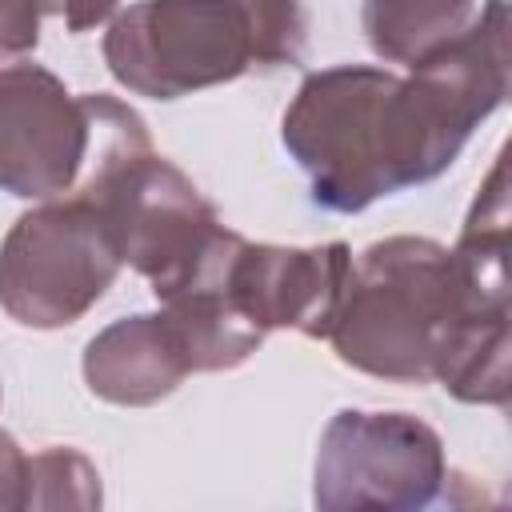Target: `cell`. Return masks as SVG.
<instances>
[{"label": "cell", "mask_w": 512, "mask_h": 512, "mask_svg": "<svg viewBox=\"0 0 512 512\" xmlns=\"http://www.w3.org/2000/svg\"><path fill=\"white\" fill-rule=\"evenodd\" d=\"M24 464L28 456L20 452V444L0 428V512L24 508Z\"/></svg>", "instance_id": "obj_15"}, {"label": "cell", "mask_w": 512, "mask_h": 512, "mask_svg": "<svg viewBox=\"0 0 512 512\" xmlns=\"http://www.w3.org/2000/svg\"><path fill=\"white\" fill-rule=\"evenodd\" d=\"M396 88L400 76L376 64H332L300 80L280 140L308 172L320 208L364 212L380 196L404 192Z\"/></svg>", "instance_id": "obj_2"}, {"label": "cell", "mask_w": 512, "mask_h": 512, "mask_svg": "<svg viewBox=\"0 0 512 512\" xmlns=\"http://www.w3.org/2000/svg\"><path fill=\"white\" fill-rule=\"evenodd\" d=\"M348 264L352 248L344 240L308 248L240 240L228 260L224 288L260 332L292 328L312 340H324L340 304V288L348 280Z\"/></svg>", "instance_id": "obj_8"}, {"label": "cell", "mask_w": 512, "mask_h": 512, "mask_svg": "<svg viewBox=\"0 0 512 512\" xmlns=\"http://www.w3.org/2000/svg\"><path fill=\"white\" fill-rule=\"evenodd\" d=\"M100 472L76 448H44L24 464V508H100Z\"/></svg>", "instance_id": "obj_11"}, {"label": "cell", "mask_w": 512, "mask_h": 512, "mask_svg": "<svg viewBox=\"0 0 512 512\" xmlns=\"http://www.w3.org/2000/svg\"><path fill=\"white\" fill-rule=\"evenodd\" d=\"M104 64L120 88L180 100L252 68L240 0H140L112 16Z\"/></svg>", "instance_id": "obj_6"}, {"label": "cell", "mask_w": 512, "mask_h": 512, "mask_svg": "<svg viewBox=\"0 0 512 512\" xmlns=\"http://www.w3.org/2000/svg\"><path fill=\"white\" fill-rule=\"evenodd\" d=\"M44 16H60L68 24V32H88L104 20L116 16L120 0H36Z\"/></svg>", "instance_id": "obj_14"}, {"label": "cell", "mask_w": 512, "mask_h": 512, "mask_svg": "<svg viewBox=\"0 0 512 512\" xmlns=\"http://www.w3.org/2000/svg\"><path fill=\"white\" fill-rule=\"evenodd\" d=\"M248 44H252V68H280L300 64L308 44V12L300 0H240Z\"/></svg>", "instance_id": "obj_12"}, {"label": "cell", "mask_w": 512, "mask_h": 512, "mask_svg": "<svg viewBox=\"0 0 512 512\" xmlns=\"http://www.w3.org/2000/svg\"><path fill=\"white\" fill-rule=\"evenodd\" d=\"M40 4L36 0H0V52L24 56L40 44Z\"/></svg>", "instance_id": "obj_13"}, {"label": "cell", "mask_w": 512, "mask_h": 512, "mask_svg": "<svg viewBox=\"0 0 512 512\" xmlns=\"http://www.w3.org/2000/svg\"><path fill=\"white\" fill-rule=\"evenodd\" d=\"M448 480L444 440L412 412L340 408L316 448L312 504L324 512H416Z\"/></svg>", "instance_id": "obj_7"}, {"label": "cell", "mask_w": 512, "mask_h": 512, "mask_svg": "<svg viewBox=\"0 0 512 512\" xmlns=\"http://www.w3.org/2000/svg\"><path fill=\"white\" fill-rule=\"evenodd\" d=\"M508 192L496 156L456 248L428 236L368 244L340 288L328 344L340 364L392 380L432 384L464 344L508 324Z\"/></svg>", "instance_id": "obj_1"}, {"label": "cell", "mask_w": 512, "mask_h": 512, "mask_svg": "<svg viewBox=\"0 0 512 512\" xmlns=\"http://www.w3.org/2000/svg\"><path fill=\"white\" fill-rule=\"evenodd\" d=\"M84 384L96 400L120 408L160 404L192 372L164 312H136L100 328L84 348Z\"/></svg>", "instance_id": "obj_9"}, {"label": "cell", "mask_w": 512, "mask_h": 512, "mask_svg": "<svg viewBox=\"0 0 512 512\" xmlns=\"http://www.w3.org/2000/svg\"><path fill=\"white\" fill-rule=\"evenodd\" d=\"M124 268L100 204L64 192L16 216L0 240V308L36 332L76 324Z\"/></svg>", "instance_id": "obj_4"}, {"label": "cell", "mask_w": 512, "mask_h": 512, "mask_svg": "<svg viewBox=\"0 0 512 512\" xmlns=\"http://www.w3.org/2000/svg\"><path fill=\"white\" fill-rule=\"evenodd\" d=\"M72 192H84L100 204L120 260L152 284L156 300L192 276L224 228L200 188L172 160L156 156L152 144L104 160Z\"/></svg>", "instance_id": "obj_5"}, {"label": "cell", "mask_w": 512, "mask_h": 512, "mask_svg": "<svg viewBox=\"0 0 512 512\" xmlns=\"http://www.w3.org/2000/svg\"><path fill=\"white\" fill-rule=\"evenodd\" d=\"M152 144L136 108L68 84L32 60H0V192L52 200L80 188L104 160Z\"/></svg>", "instance_id": "obj_3"}, {"label": "cell", "mask_w": 512, "mask_h": 512, "mask_svg": "<svg viewBox=\"0 0 512 512\" xmlns=\"http://www.w3.org/2000/svg\"><path fill=\"white\" fill-rule=\"evenodd\" d=\"M476 16V0H364L360 24L384 64H420L452 44Z\"/></svg>", "instance_id": "obj_10"}]
</instances>
